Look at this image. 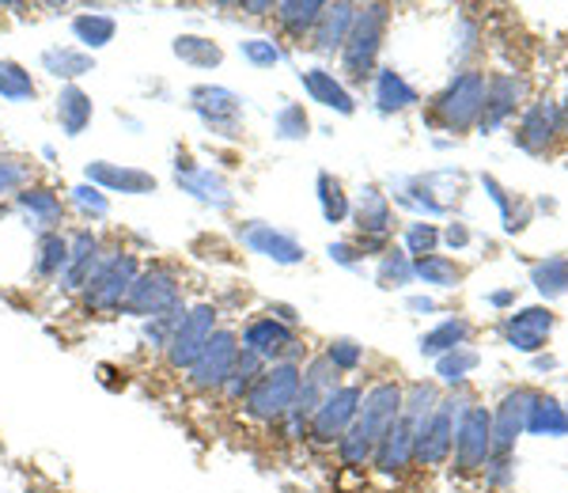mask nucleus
I'll return each mask as SVG.
<instances>
[{
  "instance_id": "f257e3e1",
  "label": "nucleus",
  "mask_w": 568,
  "mask_h": 493,
  "mask_svg": "<svg viewBox=\"0 0 568 493\" xmlns=\"http://www.w3.org/2000/svg\"><path fill=\"white\" fill-rule=\"evenodd\" d=\"M398 414H402V388L390 380L375 383L368 395H364L356 422L345 429V436L337 441V455H342L345 467H368L383 433L398 422Z\"/></svg>"
},
{
  "instance_id": "f03ea898",
  "label": "nucleus",
  "mask_w": 568,
  "mask_h": 493,
  "mask_svg": "<svg viewBox=\"0 0 568 493\" xmlns=\"http://www.w3.org/2000/svg\"><path fill=\"white\" fill-rule=\"evenodd\" d=\"M300 376H304V369H300L296 361H277V364H270V369H262V376L254 380L243 395V414L262 425L284 422L292 403H296Z\"/></svg>"
},
{
  "instance_id": "7ed1b4c3",
  "label": "nucleus",
  "mask_w": 568,
  "mask_h": 493,
  "mask_svg": "<svg viewBox=\"0 0 568 493\" xmlns=\"http://www.w3.org/2000/svg\"><path fill=\"white\" fill-rule=\"evenodd\" d=\"M485 84H489V77L481 69L455 72L452 84L433 99L436 125H444L447 133H466L470 125H478L485 111Z\"/></svg>"
},
{
  "instance_id": "20e7f679",
  "label": "nucleus",
  "mask_w": 568,
  "mask_h": 493,
  "mask_svg": "<svg viewBox=\"0 0 568 493\" xmlns=\"http://www.w3.org/2000/svg\"><path fill=\"white\" fill-rule=\"evenodd\" d=\"M390 23V8L387 4H364L356 8V20L349 27V39L342 46V69L349 80H368L375 72L383 50V34Z\"/></svg>"
},
{
  "instance_id": "39448f33",
  "label": "nucleus",
  "mask_w": 568,
  "mask_h": 493,
  "mask_svg": "<svg viewBox=\"0 0 568 493\" xmlns=\"http://www.w3.org/2000/svg\"><path fill=\"white\" fill-rule=\"evenodd\" d=\"M136 273H141V262H136L133 251H114V254H106V259H99L95 273H91L84 285L88 312H95V315L122 312Z\"/></svg>"
},
{
  "instance_id": "423d86ee",
  "label": "nucleus",
  "mask_w": 568,
  "mask_h": 493,
  "mask_svg": "<svg viewBox=\"0 0 568 493\" xmlns=\"http://www.w3.org/2000/svg\"><path fill=\"white\" fill-rule=\"evenodd\" d=\"M175 304H182L179 270L163 266V262H152V266H144L141 273H136L122 312H130L136 319H152V315L168 312V308H175Z\"/></svg>"
},
{
  "instance_id": "0eeeda50",
  "label": "nucleus",
  "mask_w": 568,
  "mask_h": 493,
  "mask_svg": "<svg viewBox=\"0 0 568 493\" xmlns=\"http://www.w3.org/2000/svg\"><path fill=\"white\" fill-rule=\"evenodd\" d=\"M466 406H470L466 399H439L436 414L428 417V425L420 429V436L414 441V463H420V467H439L452 455Z\"/></svg>"
},
{
  "instance_id": "6e6552de",
  "label": "nucleus",
  "mask_w": 568,
  "mask_h": 493,
  "mask_svg": "<svg viewBox=\"0 0 568 493\" xmlns=\"http://www.w3.org/2000/svg\"><path fill=\"white\" fill-rule=\"evenodd\" d=\"M452 452H455V474H463V479L485 471V463L493 460V410L474 403L466 406Z\"/></svg>"
},
{
  "instance_id": "1a4fd4ad",
  "label": "nucleus",
  "mask_w": 568,
  "mask_h": 493,
  "mask_svg": "<svg viewBox=\"0 0 568 493\" xmlns=\"http://www.w3.org/2000/svg\"><path fill=\"white\" fill-rule=\"evenodd\" d=\"M361 403H364V391L356 383H337L323 399V406L315 410V417H311L307 436L315 444H337L345 436V429L356 422V414H361Z\"/></svg>"
},
{
  "instance_id": "9d476101",
  "label": "nucleus",
  "mask_w": 568,
  "mask_h": 493,
  "mask_svg": "<svg viewBox=\"0 0 568 493\" xmlns=\"http://www.w3.org/2000/svg\"><path fill=\"white\" fill-rule=\"evenodd\" d=\"M213 334H216V308L213 304L186 308V315H182V323L175 326V334H171V342H168V364L179 372L190 369Z\"/></svg>"
},
{
  "instance_id": "9b49d317",
  "label": "nucleus",
  "mask_w": 568,
  "mask_h": 493,
  "mask_svg": "<svg viewBox=\"0 0 568 493\" xmlns=\"http://www.w3.org/2000/svg\"><path fill=\"white\" fill-rule=\"evenodd\" d=\"M190 111L205 122V130H213L220 137H240L243 99L232 88H220V84L190 88Z\"/></svg>"
},
{
  "instance_id": "f8f14e48",
  "label": "nucleus",
  "mask_w": 568,
  "mask_h": 493,
  "mask_svg": "<svg viewBox=\"0 0 568 493\" xmlns=\"http://www.w3.org/2000/svg\"><path fill=\"white\" fill-rule=\"evenodd\" d=\"M235 358H240V338L232 331H216L209 338V345L201 350V358L186 369V380L194 391H224L227 376L235 369Z\"/></svg>"
},
{
  "instance_id": "ddd939ff",
  "label": "nucleus",
  "mask_w": 568,
  "mask_h": 493,
  "mask_svg": "<svg viewBox=\"0 0 568 493\" xmlns=\"http://www.w3.org/2000/svg\"><path fill=\"white\" fill-rule=\"evenodd\" d=\"M334 388H337V369L326 358H315L304 369V376H300L296 403H292L288 417H284V422H288V429H292V436L304 433V429L311 425V417H315V410L323 406V399Z\"/></svg>"
},
{
  "instance_id": "4468645a",
  "label": "nucleus",
  "mask_w": 568,
  "mask_h": 493,
  "mask_svg": "<svg viewBox=\"0 0 568 493\" xmlns=\"http://www.w3.org/2000/svg\"><path fill=\"white\" fill-rule=\"evenodd\" d=\"M175 182L182 194H190L194 202L209 205V209H232L235 205V194L232 187H227V179L220 175V171L205 168V163H194V160H175Z\"/></svg>"
},
{
  "instance_id": "2eb2a0df",
  "label": "nucleus",
  "mask_w": 568,
  "mask_h": 493,
  "mask_svg": "<svg viewBox=\"0 0 568 493\" xmlns=\"http://www.w3.org/2000/svg\"><path fill=\"white\" fill-rule=\"evenodd\" d=\"M527 95V80L516 77V72H493L489 84H485V111L478 118L481 133H497L511 114L524 107Z\"/></svg>"
},
{
  "instance_id": "dca6fc26",
  "label": "nucleus",
  "mask_w": 568,
  "mask_h": 493,
  "mask_svg": "<svg viewBox=\"0 0 568 493\" xmlns=\"http://www.w3.org/2000/svg\"><path fill=\"white\" fill-rule=\"evenodd\" d=\"M240 240H243L246 251L262 254V259L277 262V266H300V262L307 259L304 243L292 240L288 232H281V228H273L265 221H246L240 228Z\"/></svg>"
},
{
  "instance_id": "f3484780",
  "label": "nucleus",
  "mask_w": 568,
  "mask_h": 493,
  "mask_svg": "<svg viewBox=\"0 0 568 493\" xmlns=\"http://www.w3.org/2000/svg\"><path fill=\"white\" fill-rule=\"evenodd\" d=\"M557 133H561V107H557L554 99H530L516 130L519 149L538 157V152H546L549 144L557 141Z\"/></svg>"
},
{
  "instance_id": "a211bd4d",
  "label": "nucleus",
  "mask_w": 568,
  "mask_h": 493,
  "mask_svg": "<svg viewBox=\"0 0 568 493\" xmlns=\"http://www.w3.org/2000/svg\"><path fill=\"white\" fill-rule=\"evenodd\" d=\"M84 182L99 187L103 194H130V198H144L155 194V175L141 168H125V163H110V160H91L84 168Z\"/></svg>"
},
{
  "instance_id": "6ab92c4d",
  "label": "nucleus",
  "mask_w": 568,
  "mask_h": 493,
  "mask_svg": "<svg viewBox=\"0 0 568 493\" xmlns=\"http://www.w3.org/2000/svg\"><path fill=\"white\" fill-rule=\"evenodd\" d=\"M527 403H530V391H508L500 399V406L493 410V460H508L516 452V441L524 436L527 425Z\"/></svg>"
},
{
  "instance_id": "aec40b11",
  "label": "nucleus",
  "mask_w": 568,
  "mask_h": 493,
  "mask_svg": "<svg viewBox=\"0 0 568 493\" xmlns=\"http://www.w3.org/2000/svg\"><path fill=\"white\" fill-rule=\"evenodd\" d=\"M554 326H557V315L549 312V308H524L519 315L504 319V342L519 353H538V350H546Z\"/></svg>"
},
{
  "instance_id": "412c9836",
  "label": "nucleus",
  "mask_w": 568,
  "mask_h": 493,
  "mask_svg": "<svg viewBox=\"0 0 568 493\" xmlns=\"http://www.w3.org/2000/svg\"><path fill=\"white\" fill-rule=\"evenodd\" d=\"M240 345L246 353H254L258 361H277L288 353V345H296V331H292L288 323H281V319L265 315V319H254V323L246 326Z\"/></svg>"
},
{
  "instance_id": "4be33fe9",
  "label": "nucleus",
  "mask_w": 568,
  "mask_h": 493,
  "mask_svg": "<svg viewBox=\"0 0 568 493\" xmlns=\"http://www.w3.org/2000/svg\"><path fill=\"white\" fill-rule=\"evenodd\" d=\"M99 259H103V243H99V235L91 232V228H80V232L69 240V262L58 278L61 289H84L88 278L99 266Z\"/></svg>"
},
{
  "instance_id": "5701e85b",
  "label": "nucleus",
  "mask_w": 568,
  "mask_h": 493,
  "mask_svg": "<svg viewBox=\"0 0 568 493\" xmlns=\"http://www.w3.org/2000/svg\"><path fill=\"white\" fill-rule=\"evenodd\" d=\"M353 221H356V228H361L364 240H390V228H394L390 198L383 194L379 187H364L361 202H356V209H353Z\"/></svg>"
},
{
  "instance_id": "b1692460",
  "label": "nucleus",
  "mask_w": 568,
  "mask_h": 493,
  "mask_svg": "<svg viewBox=\"0 0 568 493\" xmlns=\"http://www.w3.org/2000/svg\"><path fill=\"white\" fill-rule=\"evenodd\" d=\"M353 20H356V4H345V0L326 4L323 16H318V23H315V31H311V50H315V53L342 50L345 39H349Z\"/></svg>"
},
{
  "instance_id": "393cba45",
  "label": "nucleus",
  "mask_w": 568,
  "mask_h": 493,
  "mask_svg": "<svg viewBox=\"0 0 568 493\" xmlns=\"http://www.w3.org/2000/svg\"><path fill=\"white\" fill-rule=\"evenodd\" d=\"M372 463L383 474H402L409 463H414V433H409V425L402 422V417L387 429V433H383V441H379V449H375Z\"/></svg>"
},
{
  "instance_id": "a878e982",
  "label": "nucleus",
  "mask_w": 568,
  "mask_h": 493,
  "mask_svg": "<svg viewBox=\"0 0 568 493\" xmlns=\"http://www.w3.org/2000/svg\"><path fill=\"white\" fill-rule=\"evenodd\" d=\"M300 80H304V91L315 99V103H323V107H329V111H337V114H353L356 111L349 88H345L329 69H307V72H300Z\"/></svg>"
},
{
  "instance_id": "bb28decb",
  "label": "nucleus",
  "mask_w": 568,
  "mask_h": 493,
  "mask_svg": "<svg viewBox=\"0 0 568 493\" xmlns=\"http://www.w3.org/2000/svg\"><path fill=\"white\" fill-rule=\"evenodd\" d=\"M417 88L398 69L375 72V107H379V114H402L409 107H417Z\"/></svg>"
},
{
  "instance_id": "cd10ccee",
  "label": "nucleus",
  "mask_w": 568,
  "mask_h": 493,
  "mask_svg": "<svg viewBox=\"0 0 568 493\" xmlns=\"http://www.w3.org/2000/svg\"><path fill=\"white\" fill-rule=\"evenodd\" d=\"M16 205H20V213L31 224H39L42 232H58L61 217H65L61 198L53 194V190H45V187H23L20 194H16Z\"/></svg>"
},
{
  "instance_id": "c85d7f7f",
  "label": "nucleus",
  "mask_w": 568,
  "mask_h": 493,
  "mask_svg": "<svg viewBox=\"0 0 568 493\" xmlns=\"http://www.w3.org/2000/svg\"><path fill=\"white\" fill-rule=\"evenodd\" d=\"M524 433H530V436H568V410L557 403V399L530 391Z\"/></svg>"
},
{
  "instance_id": "c756f323",
  "label": "nucleus",
  "mask_w": 568,
  "mask_h": 493,
  "mask_svg": "<svg viewBox=\"0 0 568 493\" xmlns=\"http://www.w3.org/2000/svg\"><path fill=\"white\" fill-rule=\"evenodd\" d=\"M91 114H95V103L84 88L77 84H65L58 95V122H61V133L65 137H80L91 125Z\"/></svg>"
},
{
  "instance_id": "7c9ffc66",
  "label": "nucleus",
  "mask_w": 568,
  "mask_h": 493,
  "mask_svg": "<svg viewBox=\"0 0 568 493\" xmlns=\"http://www.w3.org/2000/svg\"><path fill=\"white\" fill-rule=\"evenodd\" d=\"M42 69L50 72V77L58 80H80L88 77L91 69H95V58L84 50H77V46H50V50H42Z\"/></svg>"
},
{
  "instance_id": "2f4dec72",
  "label": "nucleus",
  "mask_w": 568,
  "mask_h": 493,
  "mask_svg": "<svg viewBox=\"0 0 568 493\" xmlns=\"http://www.w3.org/2000/svg\"><path fill=\"white\" fill-rule=\"evenodd\" d=\"M436 406H439V395H436L433 383H414L409 391H402V414L398 417L409 425L414 441L420 436V429L428 425V417L436 414Z\"/></svg>"
},
{
  "instance_id": "473e14b6",
  "label": "nucleus",
  "mask_w": 568,
  "mask_h": 493,
  "mask_svg": "<svg viewBox=\"0 0 568 493\" xmlns=\"http://www.w3.org/2000/svg\"><path fill=\"white\" fill-rule=\"evenodd\" d=\"M323 8H326L323 0H277L273 16H277V23L292 34V39H304V34L315 31Z\"/></svg>"
},
{
  "instance_id": "72a5a7b5",
  "label": "nucleus",
  "mask_w": 568,
  "mask_h": 493,
  "mask_svg": "<svg viewBox=\"0 0 568 493\" xmlns=\"http://www.w3.org/2000/svg\"><path fill=\"white\" fill-rule=\"evenodd\" d=\"M72 34L84 46V53H95L114 42L118 23H114V16H106V12H80L77 20H72Z\"/></svg>"
},
{
  "instance_id": "f704fd0d",
  "label": "nucleus",
  "mask_w": 568,
  "mask_h": 493,
  "mask_svg": "<svg viewBox=\"0 0 568 493\" xmlns=\"http://www.w3.org/2000/svg\"><path fill=\"white\" fill-rule=\"evenodd\" d=\"M69 262V240L61 232H42L39 235V247H34V278L42 281H53L61 278Z\"/></svg>"
},
{
  "instance_id": "c9c22d12",
  "label": "nucleus",
  "mask_w": 568,
  "mask_h": 493,
  "mask_svg": "<svg viewBox=\"0 0 568 493\" xmlns=\"http://www.w3.org/2000/svg\"><path fill=\"white\" fill-rule=\"evenodd\" d=\"M171 53L190 69H216L224 61V50L213 42V39H201V34H179L171 42Z\"/></svg>"
},
{
  "instance_id": "e433bc0d",
  "label": "nucleus",
  "mask_w": 568,
  "mask_h": 493,
  "mask_svg": "<svg viewBox=\"0 0 568 493\" xmlns=\"http://www.w3.org/2000/svg\"><path fill=\"white\" fill-rule=\"evenodd\" d=\"M466 338H470V323H466V319H444L436 331H428L420 338V353H425V358H444V353L466 345Z\"/></svg>"
},
{
  "instance_id": "4c0bfd02",
  "label": "nucleus",
  "mask_w": 568,
  "mask_h": 493,
  "mask_svg": "<svg viewBox=\"0 0 568 493\" xmlns=\"http://www.w3.org/2000/svg\"><path fill=\"white\" fill-rule=\"evenodd\" d=\"M530 285L542 292L546 300H557L568 292V259L565 254H549V259L530 266Z\"/></svg>"
},
{
  "instance_id": "58836bf2",
  "label": "nucleus",
  "mask_w": 568,
  "mask_h": 493,
  "mask_svg": "<svg viewBox=\"0 0 568 493\" xmlns=\"http://www.w3.org/2000/svg\"><path fill=\"white\" fill-rule=\"evenodd\" d=\"M414 278L433 289H455L463 281V266L447 254H425V259H414Z\"/></svg>"
},
{
  "instance_id": "ea45409f",
  "label": "nucleus",
  "mask_w": 568,
  "mask_h": 493,
  "mask_svg": "<svg viewBox=\"0 0 568 493\" xmlns=\"http://www.w3.org/2000/svg\"><path fill=\"white\" fill-rule=\"evenodd\" d=\"M34 77L20 61H0V99L4 103H31L34 99Z\"/></svg>"
},
{
  "instance_id": "a19ab883",
  "label": "nucleus",
  "mask_w": 568,
  "mask_h": 493,
  "mask_svg": "<svg viewBox=\"0 0 568 493\" xmlns=\"http://www.w3.org/2000/svg\"><path fill=\"white\" fill-rule=\"evenodd\" d=\"M414 281V259L406 251H383L379 270H375V285L379 289H402Z\"/></svg>"
},
{
  "instance_id": "79ce46f5",
  "label": "nucleus",
  "mask_w": 568,
  "mask_h": 493,
  "mask_svg": "<svg viewBox=\"0 0 568 493\" xmlns=\"http://www.w3.org/2000/svg\"><path fill=\"white\" fill-rule=\"evenodd\" d=\"M315 190H318V205H323V217H326L329 224H342L345 217L353 213L349 198H345V190H342V182L329 175V171H323V175L315 179Z\"/></svg>"
},
{
  "instance_id": "37998d69",
  "label": "nucleus",
  "mask_w": 568,
  "mask_h": 493,
  "mask_svg": "<svg viewBox=\"0 0 568 493\" xmlns=\"http://www.w3.org/2000/svg\"><path fill=\"white\" fill-rule=\"evenodd\" d=\"M478 364H481V353L470 350V345H459V350L436 358V376L444 383H463L474 369H478Z\"/></svg>"
},
{
  "instance_id": "c03bdc74",
  "label": "nucleus",
  "mask_w": 568,
  "mask_h": 493,
  "mask_svg": "<svg viewBox=\"0 0 568 493\" xmlns=\"http://www.w3.org/2000/svg\"><path fill=\"white\" fill-rule=\"evenodd\" d=\"M311 130V118L300 103H284L277 114H273V137L277 141H304Z\"/></svg>"
},
{
  "instance_id": "a18cd8bd",
  "label": "nucleus",
  "mask_w": 568,
  "mask_h": 493,
  "mask_svg": "<svg viewBox=\"0 0 568 493\" xmlns=\"http://www.w3.org/2000/svg\"><path fill=\"white\" fill-rule=\"evenodd\" d=\"M262 369H265V361H258L254 353H246L243 345H240V358H235V369H232V376H227V383H224L227 399H243V395H246V388H251V383L262 376Z\"/></svg>"
},
{
  "instance_id": "49530a36",
  "label": "nucleus",
  "mask_w": 568,
  "mask_h": 493,
  "mask_svg": "<svg viewBox=\"0 0 568 493\" xmlns=\"http://www.w3.org/2000/svg\"><path fill=\"white\" fill-rule=\"evenodd\" d=\"M240 53H243L246 66H254V69H273L284 61V50L273 39H265V34H251V39H243Z\"/></svg>"
},
{
  "instance_id": "de8ad7c7",
  "label": "nucleus",
  "mask_w": 568,
  "mask_h": 493,
  "mask_svg": "<svg viewBox=\"0 0 568 493\" xmlns=\"http://www.w3.org/2000/svg\"><path fill=\"white\" fill-rule=\"evenodd\" d=\"M69 194H72V205H77L84 217H91V221H103L110 213V198L99 187H91V182H80V187L69 190Z\"/></svg>"
},
{
  "instance_id": "09e8293b",
  "label": "nucleus",
  "mask_w": 568,
  "mask_h": 493,
  "mask_svg": "<svg viewBox=\"0 0 568 493\" xmlns=\"http://www.w3.org/2000/svg\"><path fill=\"white\" fill-rule=\"evenodd\" d=\"M439 247V228L428 221H414L406 228V254L409 259H425V254H436Z\"/></svg>"
},
{
  "instance_id": "8fccbe9b",
  "label": "nucleus",
  "mask_w": 568,
  "mask_h": 493,
  "mask_svg": "<svg viewBox=\"0 0 568 493\" xmlns=\"http://www.w3.org/2000/svg\"><path fill=\"white\" fill-rule=\"evenodd\" d=\"M323 358L334 364L337 372H353V369H361V361H364V345H356L353 338H337V342L326 345Z\"/></svg>"
},
{
  "instance_id": "3c124183",
  "label": "nucleus",
  "mask_w": 568,
  "mask_h": 493,
  "mask_svg": "<svg viewBox=\"0 0 568 493\" xmlns=\"http://www.w3.org/2000/svg\"><path fill=\"white\" fill-rule=\"evenodd\" d=\"M27 179H31V168L23 160L0 157V194H20Z\"/></svg>"
},
{
  "instance_id": "603ef678",
  "label": "nucleus",
  "mask_w": 568,
  "mask_h": 493,
  "mask_svg": "<svg viewBox=\"0 0 568 493\" xmlns=\"http://www.w3.org/2000/svg\"><path fill=\"white\" fill-rule=\"evenodd\" d=\"M329 259L337 262V266H345V270H353V266H361V259L364 254L356 251V243H329Z\"/></svg>"
},
{
  "instance_id": "864d4df0",
  "label": "nucleus",
  "mask_w": 568,
  "mask_h": 493,
  "mask_svg": "<svg viewBox=\"0 0 568 493\" xmlns=\"http://www.w3.org/2000/svg\"><path fill=\"white\" fill-rule=\"evenodd\" d=\"M439 240H444L447 247H455V251H463V247L470 243V228H466V224H447L444 232H439Z\"/></svg>"
},
{
  "instance_id": "5fc2aeb1",
  "label": "nucleus",
  "mask_w": 568,
  "mask_h": 493,
  "mask_svg": "<svg viewBox=\"0 0 568 493\" xmlns=\"http://www.w3.org/2000/svg\"><path fill=\"white\" fill-rule=\"evenodd\" d=\"M270 315H273V319H281V323H288V326L296 323V308H288V304H273V308H270Z\"/></svg>"
},
{
  "instance_id": "6e6d98bb",
  "label": "nucleus",
  "mask_w": 568,
  "mask_h": 493,
  "mask_svg": "<svg viewBox=\"0 0 568 493\" xmlns=\"http://www.w3.org/2000/svg\"><path fill=\"white\" fill-rule=\"evenodd\" d=\"M277 4H270V0H246L243 4V12H251V16H270Z\"/></svg>"
},
{
  "instance_id": "4d7b16f0",
  "label": "nucleus",
  "mask_w": 568,
  "mask_h": 493,
  "mask_svg": "<svg viewBox=\"0 0 568 493\" xmlns=\"http://www.w3.org/2000/svg\"><path fill=\"white\" fill-rule=\"evenodd\" d=\"M406 308L409 312H436V300L433 296H414V300H406Z\"/></svg>"
},
{
  "instance_id": "13d9d810",
  "label": "nucleus",
  "mask_w": 568,
  "mask_h": 493,
  "mask_svg": "<svg viewBox=\"0 0 568 493\" xmlns=\"http://www.w3.org/2000/svg\"><path fill=\"white\" fill-rule=\"evenodd\" d=\"M489 304H493V308H508V304H516V292H511V289L493 292V296H489Z\"/></svg>"
},
{
  "instance_id": "bf43d9fd",
  "label": "nucleus",
  "mask_w": 568,
  "mask_h": 493,
  "mask_svg": "<svg viewBox=\"0 0 568 493\" xmlns=\"http://www.w3.org/2000/svg\"><path fill=\"white\" fill-rule=\"evenodd\" d=\"M561 122H568V95H565V107H561Z\"/></svg>"
}]
</instances>
